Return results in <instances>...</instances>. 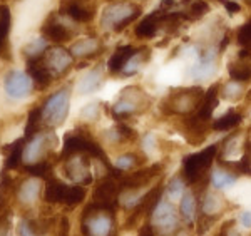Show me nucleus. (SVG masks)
Wrapping results in <instances>:
<instances>
[{
    "label": "nucleus",
    "mask_w": 251,
    "mask_h": 236,
    "mask_svg": "<svg viewBox=\"0 0 251 236\" xmlns=\"http://www.w3.org/2000/svg\"><path fill=\"white\" fill-rule=\"evenodd\" d=\"M42 109L40 107H34L29 111V116H27V126H25V141L34 137L35 134L42 131Z\"/></svg>",
    "instance_id": "nucleus-35"
},
{
    "label": "nucleus",
    "mask_w": 251,
    "mask_h": 236,
    "mask_svg": "<svg viewBox=\"0 0 251 236\" xmlns=\"http://www.w3.org/2000/svg\"><path fill=\"white\" fill-rule=\"evenodd\" d=\"M47 49H49V42L42 37V35H40L39 39L32 40V42H29V44H25V46H24L22 55L25 57V60L39 59V57H42L44 54H46Z\"/></svg>",
    "instance_id": "nucleus-36"
},
{
    "label": "nucleus",
    "mask_w": 251,
    "mask_h": 236,
    "mask_svg": "<svg viewBox=\"0 0 251 236\" xmlns=\"http://www.w3.org/2000/svg\"><path fill=\"white\" fill-rule=\"evenodd\" d=\"M164 164L163 162H154L152 166H143L139 169H134L131 173H124L121 178V186L123 191H141L148 184L163 174Z\"/></svg>",
    "instance_id": "nucleus-10"
},
{
    "label": "nucleus",
    "mask_w": 251,
    "mask_h": 236,
    "mask_svg": "<svg viewBox=\"0 0 251 236\" xmlns=\"http://www.w3.org/2000/svg\"><path fill=\"white\" fill-rule=\"evenodd\" d=\"M14 196L17 198V201L22 206H32L40 196H42V183H40V180H37V178L20 181L17 183Z\"/></svg>",
    "instance_id": "nucleus-19"
},
{
    "label": "nucleus",
    "mask_w": 251,
    "mask_h": 236,
    "mask_svg": "<svg viewBox=\"0 0 251 236\" xmlns=\"http://www.w3.org/2000/svg\"><path fill=\"white\" fill-rule=\"evenodd\" d=\"M221 2L225 3V9L229 15H236L241 12V5L238 2H233V0H221Z\"/></svg>",
    "instance_id": "nucleus-45"
},
{
    "label": "nucleus",
    "mask_w": 251,
    "mask_h": 236,
    "mask_svg": "<svg viewBox=\"0 0 251 236\" xmlns=\"http://www.w3.org/2000/svg\"><path fill=\"white\" fill-rule=\"evenodd\" d=\"M67 20H64V15L60 12H50L47 19L44 20L40 27V34L47 42L64 44L74 37V28L67 26Z\"/></svg>",
    "instance_id": "nucleus-11"
},
{
    "label": "nucleus",
    "mask_w": 251,
    "mask_h": 236,
    "mask_svg": "<svg viewBox=\"0 0 251 236\" xmlns=\"http://www.w3.org/2000/svg\"><path fill=\"white\" fill-rule=\"evenodd\" d=\"M86 126L84 128H75L74 132H67L66 137H64V148L62 153H60V159H67L71 156H75V154H87L89 157H94L99 162H102L107 168V171L112 168L111 162H109L106 153L100 148V144L97 142L94 137L91 136V132L86 131Z\"/></svg>",
    "instance_id": "nucleus-1"
},
{
    "label": "nucleus",
    "mask_w": 251,
    "mask_h": 236,
    "mask_svg": "<svg viewBox=\"0 0 251 236\" xmlns=\"http://www.w3.org/2000/svg\"><path fill=\"white\" fill-rule=\"evenodd\" d=\"M241 123H243L241 112L234 111V109H229L228 112L223 114L214 123H211V128H213V131H231V129H236Z\"/></svg>",
    "instance_id": "nucleus-33"
},
{
    "label": "nucleus",
    "mask_w": 251,
    "mask_h": 236,
    "mask_svg": "<svg viewBox=\"0 0 251 236\" xmlns=\"http://www.w3.org/2000/svg\"><path fill=\"white\" fill-rule=\"evenodd\" d=\"M24 148H25V137H20V139L14 141L12 144L5 146L3 151L7 153L5 157V164L3 168L5 169H17L24 161Z\"/></svg>",
    "instance_id": "nucleus-29"
},
{
    "label": "nucleus",
    "mask_w": 251,
    "mask_h": 236,
    "mask_svg": "<svg viewBox=\"0 0 251 236\" xmlns=\"http://www.w3.org/2000/svg\"><path fill=\"white\" fill-rule=\"evenodd\" d=\"M141 14H143V9L137 3L127 2V0H116L109 3L100 14V27L104 30L121 32L129 24L139 19Z\"/></svg>",
    "instance_id": "nucleus-4"
},
{
    "label": "nucleus",
    "mask_w": 251,
    "mask_h": 236,
    "mask_svg": "<svg viewBox=\"0 0 251 236\" xmlns=\"http://www.w3.org/2000/svg\"><path fill=\"white\" fill-rule=\"evenodd\" d=\"M10 26H12L10 9L7 5H3V14H2V19H0V55H2L3 51H5L7 42H9Z\"/></svg>",
    "instance_id": "nucleus-38"
},
{
    "label": "nucleus",
    "mask_w": 251,
    "mask_h": 236,
    "mask_svg": "<svg viewBox=\"0 0 251 236\" xmlns=\"http://www.w3.org/2000/svg\"><path fill=\"white\" fill-rule=\"evenodd\" d=\"M248 3H250V5H251V0H248Z\"/></svg>",
    "instance_id": "nucleus-50"
},
{
    "label": "nucleus",
    "mask_w": 251,
    "mask_h": 236,
    "mask_svg": "<svg viewBox=\"0 0 251 236\" xmlns=\"http://www.w3.org/2000/svg\"><path fill=\"white\" fill-rule=\"evenodd\" d=\"M151 226L156 230V233L161 236H174L179 231V213L174 208L173 201L166 199L164 196L156 203L154 210L149 214Z\"/></svg>",
    "instance_id": "nucleus-8"
},
{
    "label": "nucleus",
    "mask_w": 251,
    "mask_h": 236,
    "mask_svg": "<svg viewBox=\"0 0 251 236\" xmlns=\"http://www.w3.org/2000/svg\"><path fill=\"white\" fill-rule=\"evenodd\" d=\"M100 116V103H89L80 109V117L84 121H96Z\"/></svg>",
    "instance_id": "nucleus-43"
},
{
    "label": "nucleus",
    "mask_w": 251,
    "mask_h": 236,
    "mask_svg": "<svg viewBox=\"0 0 251 236\" xmlns=\"http://www.w3.org/2000/svg\"><path fill=\"white\" fill-rule=\"evenodd\" d=\"M236 42L241 49H246V51L251 52V20L243 24L236 30Z\"/></svg>",
    "instance_id": "nucleus-42"
},
{
    "label": "nucleus",
    "mask_w": 251,
    "mask_h": 236,
    "mask_svg": "<svg viewBox=\"0 0 251 236\" xmlns=\"http://www.w3.org/2000/svg\"><path fill=\"white\" fill-rule=\"evenodd\" d=\"M241 96H243V87L240 85V82H234V80L229 84L221 85L220 89V97L226 101H238Z\"/></svg>",
    "instance_id": "nucleus-41"
},
{
    "label": "nucleus",
    "mask_w": 251,
    "mask_h": 236,
    "mask_svg": "<svg viewBox=\"0 0 251 236\" xmlns=\"http://www.w3.org/2000/svg\"><path fill=\"white\" fill-rule=\"evenodd\" d=\"M10 216L12 211L9 208V198L0 196V236H10Z\"/></svg>",
    "instance_id": "nucleus-39"
},
{
    "label": "nucleus",
    "mask_w": 251,
    "mask_h": 236,
    "mask_svg": "<svg viewBox=\"0 0 251 236\" xmlns=\"http://www.w3.org/2000/svg\"><path fill=\"white\" fill-rule=\"evenodd\" d=\"M149 107V96L139 85H129L124 87L117 96V101L112 104L111 114L117 121L127 119L134 114L144 112Z\"/></svg>",
    "instance_id": "nucleus-5"
},
{
    "label": "nucleus",
    "mask_w": 251,
    "mask_h": 236,
    "mask_svg": "<svg viewBox=\"0 0 251 236\" xmlns=\"http://www.w3.org/2000/svg\"><path fill=\"white\" fill-rule=\"evenodd\" d=\"M220 89H221V84L216 82V84H213L208 91H206L204 99H203V103H201L200 109L194 112L196 114V117H200L201 121L211 123L214 109H216V105L220 104Z\"/></svg>",
    "instance_id": "nucleus-23"
},
{
    "label": "nucleus",
    "mask_w": 251,
    "mask_h": 236,
    "mask_svg": "<svg viewBox=\"0 0 251 236\" xmlns=\"http://www.w3.org/2000/svg\"><path fill=\"white\" fill-rule=\"evenodd\" d=\"M161 28V17L159 12H152V14L146 15V17L141 20L136 26V37L137 39H152L157 34V30Z\"/></svg>",
    "instance_id": "nucleus-26"
},
{
    "label": "nucleus",
    "mask_w": 251,
    "mask_h": 236,
    "mask_svg": "<svg viewBox=\"0 0 251 236\" xmlns=\"http://www.w3.org/2000/svg\"><path fill=\"white\" fill-rule=\"evenodd\" d=\"M27 174H30L32 178H37V180H46L49 181L52 176V173H54V169H52V164L50 161H40V162H35V164H29L24 168Z\"/></svg>",
    "instance_id": "nucleus-37"
},
{
    "label": "nucleus",
    "mask_w": 251,
    "mask_h": 236,
    "mask_svg": "<svg viewBox=\"0 0 251 236\" xmlns=\"http://www.w3.org/2000/svg\"><path fill=\"white\" fill-rule=\"evenodd\" d=\"M149 55H151V51H149L148 47H141L136 51V54L131 57V59L127 60V64L124 66L123 72H121V76L123 77H131L134 76L136 72H139L141 69L146 62L149 60Z\"/></svg>",
    "instance_id": "nucleus-32"
},
{
    "label": "nucleus",
    "mask_w": 251,
    "mask_h": 236,
    "mask_svg": "<svg viewBox=\"0 0 251 236\" xmlns=\"http://www.w3.org/2000/svg\"><path fill=\"white\" fill-rule=\"evenodd\" d=\"M233 228H236V221H234V219H228V221H225L220 226V231H218L216 236H229L233 231Z\"/></svg>",
    "instance_id": "nucleus-44"
},
{
    "label": "nucleus",
    "mask_w": 251,
    "mask_h": 236,
    "mask_svg": "<svg viewBox=\"0 0 251 236\" xmlns=\"http://www.w3.org/2000/svg\"><path fill=\"white\" fill-rule=\"evenodd\" d=\"M64 173L67 180L74 184L87 186L92 183L91 173V157L87 154H75L64 159Z\"/></svg>",
    "instance_id": "nucleus-12"
},
{
    "label": "nucleus",
    "mask_w": 251,
    "mask_h": 236,
    "mask_svg": "<svg viewBox=\"0 0 251 236\" xmlns=\"http://www.w3.org/2000/svg\"><path fill=\"white\" fill-rule=\"evenodd\" d=\"M218 52L214 49L206 47L200 52V60H198L196 66L191 69V76L196 80H204L209 76H213L218 69Z\"/></svg>",
    "instance_id": "nucleus-16"
},
{
    "label": "nucleus",
    "mask_w": 251,
    "mask_h": 236,
    "mask_svg": "<svg viewBox=\"0 0 251 236\" xmlns=\"http://www.w3.org/2000/svg\"><path fill=\"white\" fill-rule=\"evenodd\" d=\"M55 142H57V137L52 132V129H42L34 137L27 139L25 148H24V162H25V166L47 161L49 154H52Z\"/></svg>",
    "instance_id": "nucleus-9"
},
{
    "label": "nucleus",
    "mask_w": 251,
    "mask_h": 236,
    "mask_svg": "<svg viewBox=\"0 0 251 236\" xmlns=\"http://www.w3.org/2000/svg\"><path fill=\"white\" fill-rule=\"evenodd\" d=\"M206 91L203 87H177L173 89L161 103V109L166 114H174V116H189L200 109L201 103L204 99Z\"/></svg>",
    "instance_id": "nucleus-3"
},
{
    "label": "nucleus",
    "mask_w": 251,
    "mask_h": 236,
    "mask_svg": "<svg viewBox=\"0 0 251 236\" xmlns=\"http://www.w3.org/2000/svg\"><path fill=\"white\" fill-rule=\"evenodd\" d=\"M238 223L243 226V228H251V211L250 210H243L240 214H238Z\"/></svg>",
    "instance_id": "nucleus-46"
},
{
    "label": "nucleus",
    "mask_w": 251,
    "mask_h": 236,
    "mask_svg": "<svg viewBox=\"0 0 251 236\" xmlns=\"http://www.w3.org/2000/svg\"><path fill=\"white\" fill-rule=\"evenodd\" d=\"M186 181L184 178L181 176V174H176V176H173L171 180L166 183L164 189H163V196L166 199H169V201H177V199H181L184 196L186 193Z\"/></svg>",
    "instance_id": "nucleus-34"
},
{
    "label": "nucleus",
    "mask_w": 251,
    "mask_h": 236,
    "mask_svg": "<svg viewBox=\"0 0 251 236\" xmlns=\"http://www.w3.org/2000/svg\"><path fill=\"white\" fill-rule=\"evenodd\" d=\"M67 3H80V5H96L94 0H60V5H67Z\"/></svg>",
    "instance_id": "nucleus-49"
},
{
    "label": "nucleus",
    "mask_w": 251,
    "mask_h": 236,
    "mask_svg": "<svg viewBox=\"0 0 251 236\" xmlns=\"http://www.w3.org/2000/svg\"><path fill=\"white\" fill-rule=\"evenodd\" d=\"M116 211L92 201L84 208L80 216V230L84 236H112L116 235Z\"/></svg>",
    "instance_id": "nucleus-2"
},
{
    "label": "nucleus",
    "mask_w": 251,
    "mask_h": 236,
    "mask_svg": "<svg viewBox=\"0 0 251 236\" xmlns=\"http://www.w3.org/2000/svg\"><path fill=\"white\" fill-rule=\"evenodd\" d=\"M27 62V74L30 76V79L34 80V84L37 85L39 89H47L49 85L52 84V80H54V77L52 74L49 72V69L46 67V64H44V59L42 57H39V59H29L25 60Z\"/></svg>",
    "instance_id": "nucleus-20"
},
{
    "label": "nucleus",
    "mask_w": 251,
    "mask_h": 236,
    "mask_svg": "<svg viewBox=\"0 0 251 236\" xmlns=\"http://www.w3.org/2000/svg\"><path fill=\"white\" fill-rule=\"evenodd\" d=\"M59 12L75 24H89L96 17V5H80V3H67L60 5Z\"/></svg>",
    "instance_id": "nucleus-22"
},
{
    "label": "nucleus",
    "mask_w": 251,
    "mask_h": 236,
    "mask_svg": "<svg viewBox=\"0 0 251 236\" xmlns=\"http://www.w3.org/2000/svg\"><path fill=\"white\" fill-rule=\"evenodd\" d=\"M136 51H137V47H134V46H121V47H117L116 51L112 52V55L109 57V62H107L109 72H111L112 76L121 74L124 66L127 64V60L136 54Z\"/></svg>",
    "instance_id": "nucleus-25"
},
{
    "label": "nucleus",
    "mask_w": 251,
    "mask_h": 236,
    "mask_svg": "<svg viewBox=\"0 0 251 236\" xmlns=\"http://www.w3.org/2000/svg\"><path fill=\"white\" fill-rule=\"evenodd\" d=\"M209 3L204 2V0H193V2H189V7L186 10H183L186 14V17L188 20H198L201 17H204L206 14L209 12Z\"/></svg>",
    "instance_id": "nucleus-40"
},
{
    "label": "nucleus",
    "mask_w": 251,
    "mask_h": 236,
    "mask_svg": "<svg viewBox=\"0 0 251 236\" xmlns=\"http://www.w3.org/2000/svg\"><path fill=\"white\" fill-rule=\"evenodd\" d=\"M146 161H148V156H146V154L126 153V154H123V156H119L116 159L114 168L123 171V173H131V171H134V169L143 168Z\"/></svg>",
    "instance_id": "nucleus-31"
},
{
    "label": "nucleus",
    "mask_w": 251,
    "mask_h": 236,
    "mask_svg": "<svg viewBox=\"0 0 251 236\" xmlns=\"http://www.w3.org/2000/svg\"><path fill=\"white\" fill-rule=\"evenodd\" d=\"M69 230H71V223L66 216H62L57 223V236H69Z\"/></svg>",
    "instance_id": "nucleus-47"
},
{
    "label": "nucleus",
    "mask_w": 251,
    "mask_h": 236,
    "mask_svg": "<svg viewBox=\"0 0 251 236\" xmlns=\"http://www.w3.org/2000/svg\"><path fill=\"white\" fill-rule=\"evenodd\" d=\"M104 66L102 64H97L96 67H92L86 76L80 77V80L77 82V92L79 94H92V92L99 91L100 85L104 84Z\"/></svg>",
    "instance_id": "nucleus-21"
},
{
    "label": "nucleus",
    "mask_w": 251,
    "mask_h": 236,
    "mask_svg": "<svg viewBox=\"0 0 251 236\" xmlns=\"http://www.w3.org/2000/svg\"><path fill=\"white\" fill-rule=\"evenodd\" d=\"M44 64L49 69V72L52 77H62L71 71L72 64H74V55L71 54V51L62 46H54L49 47L47 52L42 55Z\"/></svg>",
    "instance_id": "nucleus-14"
},
{
    "label": "nucleus",
    "mask_w": 251,
    "mask_h": 236,
    "mask_svg": "<svg viewBox=\"0 0 251 236\" xmlns=\"http://www.w3.org/2000/svg\"><path fill=\"white\" fill-rule=\"evenodd\" d=\"M228 74L234 82H248L251 80V52L241 49L238 59L228 64Z\"/></svg>",
    "instance_id": "nucleus-18"
},
{
    "label": "nucleus",
    "mask_w": 251,
    "mask_h": 236,
    "mask_svg": "<svg viewBox=\"0 0 251 236\" xmlns=\"http://www.w3.org/2000/svg\"><path fill=\"white\" fill-rule=\"evenodd\" d=\"M139 236H157V233H156L154 228L151 226V223H146V225L141 228Z\"/></svg>",
    "instance_id": "nucleus-48"
},
{
    "label": "nucleus",
    "mask_w": 251,
    "mask_h": 236,
    "mask_svg": "<svg viewBox=\"0 0 251 236\" xmlns=\"http://www.w3.org/2000/svg\"><path fill=\"white\" fill-rule=\"evenodd\" d=\"M238 181V174L231 173V171L225 169V168H218L213 169L209 173V183L216 191H228L229 188H233Z\"/></svg>",
    "instance_id": "nucleus-27"
},
{
    "label": "nucleus",
    "mask_w": 251,
    "mask_h": 236,
    "mask_svg": "<svg viewBox=\"0 0 251 236\" xmlns=\"http://www.w3.org/2000/svg\"><path fill=\"white\" fill-rule=\"evenodd\" d=\"M179 214L188 225L196 221L198 214V196L194 191H186L184 196L179 199Z\"/></svg>",
    "instance_id": "nucleus-30"
},
{
    "label": "nucleus",
    "mask_w": 251,
    "mask_h": 236,
    "mask_svg": "<svg viewBox=\"0 0 251 236\" xmlns=\"http://www.w3.org/2000/svg\"><path fill=\"white\" fill-rule=\"evenodd\" d=\"M69 51H71V54L74 57L89 60L102 54V52L106 51V47H104L102 40L99 37H84V39L75 40Z\"/></svg>",
    "instance_id": "nucleus-17"
},
{
    "label": "nucleus",
    "mask_w": 251,
    "mask_h": 236,
    "mask_svg": "<svg viewBox=\"0 0 251 236\" xmlns=\"http://www.w3.org/2000/svg\"><path fill=\"white\" fill-rule=\"evenodd\" d=\"M181 124H183V136L189 144H201L208 137L209 131H213L211 123L201 121L200 117H196V114L184 116L181 119Z\"/></svg>",
    "instance_id": "nucleus-15"
},
{
    "label": "nucleus",
    "mask_w": 251,
    "mask_h": 236,
    "mask_svg": "<svg viewBox=\"0 0 251 236\" xmlns=\"http://www.w3.org/2000/svg\"><path fill=\"white\" fill-rule=\"evenodd\" d=\"M201 214L206 216H220V213L225 208V201L220 194H216L214 191L206 189L201 194Z\"/></svg>",
    "instance_id": "nucleus-28"
},
{
    "label": "nucleus",
    "mask_w": 251,
    "mask_h": 236,
    "mask_svg": "<svg viewBox=\"0 0 251 236\" xmlns=\"http://www.w3.org/2000/svg\"><path fill=\"white\" fill-rule=\"evenodd\" d=\"M54 218H42V219H22L17 228L19 236H44L50 231L54 225Z\"/></svg>",
    "instance_id": "nucleus-24"
},
{
    "label": "nucleus",
    "mask_w": 251,
    "mask_h": 236,
    "mask_svg": "<svg viewBox=\"0 0 251 236\" xmlns=\"http://www.w3.org/2000/svg\"><path fill=\"white\" fill-rule=\"evenodd\" d=\"M86 199V188L79 184H67V183L50 178L44 188V201L49 205H62V206H77Z\"/></svg>",
    "instance_id": "nucleus-7"
},
{
    "label": "nucleus",
    "mask_w": 251,
    "mask_h": 236,
    "mask_svg": "<svg viewBox=\"0 0 251 236\" xmlns=\"http://www.w3.org/2000/svg\"><path fill=\"white\" fill-rule=\"evenodd\" d=\"M34 91V80L27 72L10 71L3 77V92L12 101H22L29 97Z\"/></svg>",
    "instance_id": "nucleus-13"
},
{
    "label": "nucleus",
    "mask_w": 251,
    "mask_h": 236,
    "mask_svg": "<svg viewBox=\"0 0 251 236\" xmlns=\"http://www.w3.org/2000/svg\"><path fill=\"white\" fill-rule=\"evenodd\" d=\"M71 85L55 91L44 101L42 104V121L47 129L59 128L66 123L69 116V109H71Z\"/></svg>",
    "instance_id": "nucleus-6"
}]
</instances>
